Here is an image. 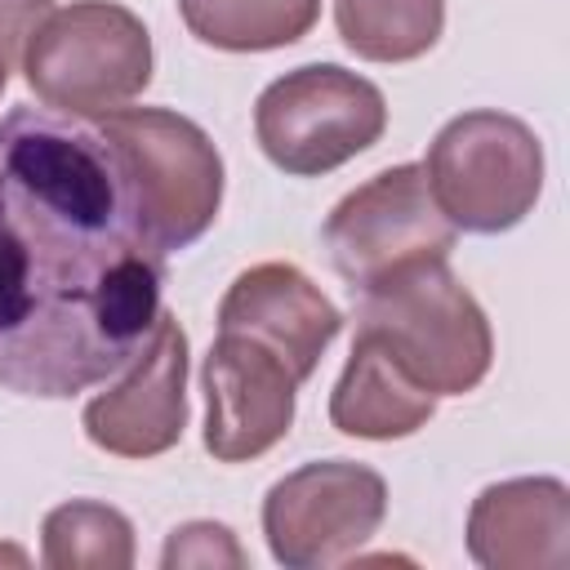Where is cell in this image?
Segmentation results:
<instances>
[{"label":"cell","mask_w":570,"mask_h":570,"mask_svg":"<svg viewBox=\"0 0 570 570\" xmlns=\"http://www.w3.org/2000/svg\"><path fill=\"white\" fill-rule=\"evenodd\" d=\"M165 249L125 156L76 116H0V387L67 401L120 374L160 316Z\"/></svg>","instance_id":"cell-1"},{"label":"cell","mask_w":570,"mask_h":570,"mask_svg":"<svg viewBox=\"0 0 570 570\" xmlns=\"http://www.w3.org/2000/svg\"><path fill=\"white\" fill-rule=\"evenodd\" d=\"M356 298V330L387 343L414 383L436 396L472 392L494 361V334L450 258L410 267Z\"/></svg>","instance_id":"cell-2"},{"label":"cell","mask_w":570,"mask_h":570,"mask_svg":"<svg viewBox=\"0 0 570 570\" xmlns=\"http://www.w3.org/2000/svg\"><path fill=\"white\" fill-rule=\"evenodd\" d=\"M22 71L31 94L62 116H107L151 80V36L116 0H71L49 9L27 40Z\"/></svg>","instance_id":"cell-3"},{"label":"cell","mask_w":570,"mask_h":570,"mask_svg":"<svg viewBox=\"0 0 570 570\" xmlns=\"http://www.w3.org/2000/svg\"><path fill=\"white\" fill-rule=\"evenodd\" d=\"M423 174L454 227L494 236L534 209L543 191V142L508 111H463L432 138Z\"/></svg>","instance_id":"cell-4"},{"label":"cell","mask_w":570,"mask_h":570,"mask_svg":"<svg viewBox=\"0 0 570 570\" xmlns=\"http://www.w3.org/2000/svg\"><path fill=\"white\" fill-rule=\"evenodd\" d=\"M383 129V89L338 62L294 67L276 76L254 102V134L263 156L294 178H321L347 165L374 147Z\"/></svg>","instance_id":"cell-5"},{"label":"cell","mask_w":570,"mask_h":570,"mask_svg":"<svg viewBox=\"0 0 570 570\" xmlns=\"http://www.w3.org/2000/svg\"><path fill=\"white\" fill-rule=\"evenodd\" d=\"M98 134L125 156L147 232L165 254L209 232L223 205V156L196 120L169 107H116Z\"/></svg>","instance_id":"cell-6"},{"label":"cell","mask_w":570,"mask_h":570,"mask_svg":"<svg viewBox=\"0 0 570 570\" xmlns=\"http://www.w3.org/2000/svg\"><path fill=\"white\" fill-rule=\"evenodd\" d=\"M454 236L459 227L432 200L423 165L379 169L356 191H347L321 227L330 263L352 294L387 285L410 267L450 258Z\"/></svg>","instance_id":"cell-7"},{"label":"cell","mask_w":570,"mask_h":570,"mask_svg":"<svg viewBox=\"0 0 570 570\" xmlns=\"http://www.w3.org/2000/svg\"><path fill=\"white\" fill-rule=\"evenodd\" d=\"M387 517V481L352 459L303 463L263 499V534L281 566L325 570L347 561L379 534Z\"/></svg>","instance_id":"cell-8"},{"label":"cell","mask_w":570,"mask_h":570,"mask_svg":"<svg viewBox=\"0 0 570 570\" xmlns=\"http://www.w3.org/2000/svg\"><path fill=\"white\" fill-rule=\"evenodd\" d=\"M298 370L245 330H218L205 365V450L218 463H249L285 441L298 401Z\"/></svg>","instance_id":"cell-9"},{"label":"cell","mask_w":570,"mask_h":570,"mask_svg":"<svg viewBox=\"0 0 570 570\" xmlns=\"http://www.w3.org/2000/svg\"><path fill=\"white\" fill-rule=\"evenodd\" d=\"M85 436L116 459H156L183 441L187 428V334L160 312L147 343L125 365L120 383L98 392L85 414Z\"/></svg>","instance_id":"cell-10"},{"label":"cell","mask_w":570,"mask_h":570,"mask_svg":"<svg viewBox=\"0 0 570 570\" xmlns=\"http://www.w3.org/2000/svg\"><path fill=\"white\" fill-rule=\"evenodd\" d=\"M218 330H245L263 338L307 383L325 347L338 338L343 316L294 263H258L227 285L218 303Z\"/></svg>","instance_id":"cell-11"},{"label":"cell","mask_w":570,"mask_h":570,"mask_svg":"<svg viewBox=\"0 0 570 570\" xmlns=\"http://www.w3.org/2000/svg\"><path fill=\"white\" fill-rule=\"evenodd\" d=\"M468 557L485 570H561L570 561V490L557 476L485 485L468 512Z\"/></svg>","instance_id":"cell-12"},{"label":"cell","mask_w":570,"mask_h":570,"mask_svg":"<svg viewBox=\"0 0 570 570\" xmlns=\"http://www.w3.org/2000/svg\"><path fill=\"white\" fill-rule=\"evenodd\" d=\"M436 414V392L414 383L383 338L356 330L347 365L330 392V423L361 441L414 436Z\"/></svg>","instance_id":"cell-13"},{"label":"cell","mask_w":570,"mask_h":570,"mask_svg":"<svg viewBox=\"0 0 570 570\" xmlns=\"http://www.w3.org/2000/svg\"><path fill=\"white\" fill-rule=\"evenodd\" d=\"M178 13L200 45L267 53L303 40L321 18V0H178Z\"/></svg>","instance_id":"cell-14"},{"label":"cell","mask_w":570,"mask_h":570,"mask_svg":"<svg viewBox=\"0 0 570 570\" xmlns=\"http://www.w3.org/2000/svg\"><path fill=\"white\" fill-rule=\"evenodd\" d=\"M334 27L365 62H414L445 31V0H334Z\"/></svg>","instance_id":"cell-15"},{"label":"cell","mask_w":570,"mask_h":570,"mask_svg":"<svg viewBox=\"0 0 570 570\" xmlns=\"http://www.w3.org/2000/svg\"><path fill=\"white\" fill-rule=\"evenodd\" d=\"M40 561L49 570H129L134 525L111 503H58L40 525Z\"/></svg>","instance_id":"cell-16"},{"label":"cell","mask_w":570,"mask_h":570,"mask_svg":"<svg viewBox=\"0 0 570 570\" xmlns=\"http://www.w3.org/2000/svg\"><path fill=\"white\" fill-rule=\"evenodd\" d=\"M160 566L165 570H178V566H236L240 570L245 566V548L218 521H187L165 539Z\"/></svg>","instance_id":"cell-17"},{"label":"cell","mask_w":570,"mask_h":570,"mask_svg":"<svg viewBox=\"0 0 570 570\" xmlns=\"http://www.w3.org/2000/svg\"><path fill=\"white\" fill-rule=\"evenodd\" d=\"M49 9L53 0H0V71H13Z\"/></svg>","instance_id":"cell-18"},{"label":"cell","mask_w":570,"mask_h":570,"mask_svg":"<svg viewBox=\"0 0 570 570\" xmlns=\"http://www.w3.org/2000/svg\"><path fill=\"white\" fill-rule=\"evenodd\" d=\"M4 85H9V76H0V94H4Z\"/></svg>","instance_id":"cell-19"}]
</instances>
